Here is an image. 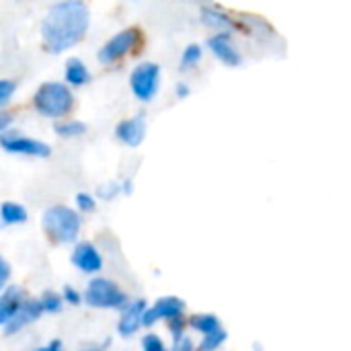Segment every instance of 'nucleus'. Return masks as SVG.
<instances>
[{"label": "nucleus", "instance_id": "20e7f679", "mask_svg": "<svg viewBox=\"0 0 351 351\" xmlns=\"http://www.w3.org/2000/svg\"><path fill=\"white\" fill-rule=\"evenodd\" d=\"M84 300L97 308H121V306H125L128 296L113 282H109L105 278H97L88 284V288L84 292Z\"/></svg>", "mask_w": 351, "mask_h": 351}, {"label": "nucleus", "instance_id": "f257e3e1", "mask_svg": "<svg viewBox=\"0 0 351 351\" xmlns=\"http://www.w3.org/2000/svg\"><path fill=\"white\" fill-rule=\"evenodd\" d=\"M88 27V6L80 0H66L51 4L43 23L41 37L51 53H60L76 45Z\"/></svg>", "mask_w": 351, "mask_h": 351}, {"label": "nucleus", "instance_id": "2f4dec72", "mask_svg": "<svg viewBox=\"0 0 351 351\" xmlns=\"http://www.w3.org/2000/svg\"><path fill=\"white\" fill-rule=\"evenodd\" d=\"M177 95H179L181 99H185V97L189 95V86H187V84H177Z\"/></svg>", "mask_w": 351, "mask_h": 351}, {"label": "nucleus", "instance_id": "b1692460", "mask_svg": "<svg viewBox=\"0 0 351 351\" xmlns=\"http://www.w3.org/2000/svg\"><path fill=\"white\" fill-rule=\"evenodd\" d=\"M14 88H16V84L12 80H0V107H4L10 101V95Z\"/></svg>", "mask_w": 351, "mask_h": 351}, {"label": "nucleus", "instance_id": "5701e85b", "mask_svg": "<svg viewBox=\"0 0 351 351\" xmlns=\"http://www.w3.org/2000/svg\"><path fill=\"white\" fill-rule=\"evenodd\" d=\"M142 348H144V351H167L165 343H162L160 337H156V335H146V337L142 339Z\"/></svg>", "mask_w": 351, "mask_h": 351}, {"label": "nucleus", "instance_id": "6ab92c4d", "mask_svg": "<svg viewBox=\"0 0 351 351\" xmlns=\"http://www.w3.org/2000/svg\"><path fill=\"white\" fill-rule=\"evenodd\" d=\"M56 132L60 134V136H66V138H72V136H80V134H84L86 132V123H82V121H66V123H58L56 125Z\"/></svg>", "mask_w": 351, "mask_h": 351}, {"label": "nucleus", "instance_id": "aec40b11", "mask_svg": "<svg viewBox=\"0 0 351 351\" xmlns=\"http://www.w3.org/2000/svg\"><path fill=\"white\" fill-rule=\"evenodd\" d=\"M199 58H202V47H199L197 43L187 45V49H185V51H183V56H181V68H183V70L191 68L193 64H197V62H199Z\"/></svg>", "mask_w": 351, "mask_h": 351}, {"label": "nucleus", "instance_id": "393cba45", "mask_svg": "<svg viewBox=\"0 0 351 351\" xmlns=\"http://www.w3.org/2000/svg\"><path fill=\"white\" fill-rule=\"evenodd\" d=\"M76 206H78V210L84 214V212H93L95 210V197L93 195H88V193H78L76 195Z\"/></svg>", "mask_w": 351, "mask_h": 351}, {"label": "nucleus", "instance_id": "6e6552de", "mask_svg": "<svg viewBox=\"0 0 351 351\" xmlns=\"http://www.w3.org/2000/svg\"><path fill=\"white\" fill-rule=\"evenodd\" d=\"M183 311H185V302H183V300H179V298H175V296L160 298L152 308L146 311V315H144V325L150 327V325H154L158 319L171 321V319H175V317H183Z\"/></svg>", "mask_w": 351, "mask_h": 351}, {"label": "nucleus", "instance_id": "4468645a", "mask_svg": "<svg viewBox=\"0 0 351 351\" xmlns=\"http://www.w3.org/2000/svg\"><path fill=\"white\" fill-rule=\"evenodd\" d=\"M23 290L21 288H6L0 296V323L2 327H6L12 317L16 315V311L23 306Z\"/></svg>", "mask_w": 351, "mask_h": 351}, {"label": "nucleus", "instance_id": "39448f33", "mask_svg": "<svg viewBox=\"0 0 351 351\" xmlns=\"http://www.w3.org/2000/svg\"><path fill=\"white\" fill-rule=\"evenodd\" d=\"M158 76H160V68L152 62H144V64L136 66V70L130 76L134 95L140 101H150L158 90Z\"/></svg>", "mask_w": 351, "mask_h": 351}, {"label": "nucleus", "instance_id": "7c9ffc66", "mask_svg": "<svg viewBox=\"0 0 351 351\" xmlns=\"http://www.w3.org/2000/svg\"><path fill=\"white\" fill-rule=\"evenodd\" d=\"M37 351H62V343L56 339V341H51L47 348H41V350H37Z\"/></svg>", "mask_w": 351, "mask_h": 351}, {"label": "nucleus", "instance_id": "412c9836", "mask_svg": "<svg viewBox=\"0 0 351 351\" xmlns=\"http://www.w3.org/2000/svg\"><path fill=\"white\" fill-rule=\"evenodd\" d=\"M224 341H226V331L222 329V331H218V333H214V335H208V337H204V341H202L199 350L214 351V350H218V348H220Z\"/></svg>", "mask_w": 351, "mask_h": 351}, {"label": "nucleus", "instance_id": "f3484780", "mask_svg": "<svg viewBox=\"0 0 351 351\" xmlns=\"http://www.w3.org/2000/svg\"><path fill=\"white\" fill-rule=\"evenodd\" d=\"M191 327L197 329V331H202L206 337L222 331V325H220V321L214 315H197V317H193L191 319Z\"/></svg>", "mask_w": 351, "mask_h": 351}, {"label": "nucleus", "instance_id": "f8f14e48", "mask_svg": "<svg viewBox=\"0 0 351 351\" xmlns=\"http://www.w3.org/2000/svg\"><path fill=\"white\" fill-rule=\"evenodd\" d=\"M72 263L82 269L84 274H95L103 267V259L99 255V251L90 245V243H80L74 253H72Z\"/></svg>", "mask_w": 351, "mask_h": 351}, {"label": "nucleus", "instance_id": "ddd939ff", "mask_svg": "<svg viewBox=\"0 0 351 351\" xmlns=\"http://www.w3.org/2000/svg\"><path fill=\"white\" fill-rule=\"evenodd\" d=\"M146 302L144 300H136V302H132L128 308H125V313L121 315V319H119V333L123 335V337H130L132 333H136L138 331V327L140 325H144V315H146Z\"/></svg>", "mask_w": 351, "mask_h": 351}, {"label": "nucleus", "instance_id": "0eeeda50", "mask_svg": "<svg viewBox=\"0 0 351 351\" xmlns=\"http://www.w3.org/2000/svg\"><path fill=\"white\" fill-rule=\"evenodd\" d=\"M138 41V29H123L119 33H115L105 45L103 49L99 51V60L109 64V62H115L119 60L121 56H125Z\"/></svg>", "mask_w": 351, "mask_h": 351}, {"label": "nucleus", "instance_id": "2eb2a0df", "mask_svg": "<svg viewBox=\"0 0 351 351\" xmlns=\"http://www.w3.org/2000/svg\"><path fill=\"white\" fill-rule=\"evenodd\" d=\"M88 78H90V74H88L86 66L82 64V60L70 58L66 62V80L70 84H84V82H88Z\"/></svg>", "mask_w": 351, "mask_h": 351}, {"label": "nucleus", "instance_id": "423d86ee", "mask_svg": "<svg viewBox=\"0 0 351 351\" xmlns=\"http://www.w3.org/2000/svg\"><path fill=\"white\" fill-rule=\"evenodd\" d=\"M0 144L6 152H16V154H31V156H49L51 150L45 142L25 138L19 134V130H6L0 136Z\"/></svg>", "mask_w": 351, "mask_h": 351}, {"label": "nucleus", "instance_id": "9b49d317", "mask_svg": "<svg viewBox=\"0 0 351 351\" xmlns=\"http://www.w3.org/2000/svg\"><path fill=\"white\" fill-rule=\"evenodd\" d=\"M208 45L212 47V51L228 66H239L241 64V53L239 49L234 47L232 39H230V33H216L214 37L208 39Z\"/></svg>", "mask_w": 351, "mask_h": 351}, {"label": "nucleus", "instance_id": "f03ea898", "mask_svg": "<svg viewBox=\"0 0 351 351\" xmlns=\"http://www.w3.org/2000/svg\"><path fill=\"white\" fill-rule=\"evenodd\" d=\"M45 232L58 243H72L80 232V216L66 206H51L43 214Z\"/></svg>", "mask_w": 351, "mask_h": 351}, {"label": "nucleus", "instance_id": "cd10ccee", "mask_svg": "<svg viewBox=\"0 0 351 351\" xmlns=\"http://www.w3.org/2000/svg\"><path fill=\"white\" fill-rule=\"evenodd\" d=\"M64 298H66L70 304H78V302L82 300V298H80V294H78L74 288H70V286H66V288H64Z\"/></svg>", "mask_w": 351, "mask_h": 351}, {"label": "nucleus", "instance_id": "7ed1b4c3", "mask_svg": "<svg viewBox=\"0 0 351 351\" xmlns=\"http://www.w3.org/2000/svg\"><path fill=\"white\" fill-rule=\"evenodd\" d=\"M72 107V93L62 82H45L35 93V109L45 117H62Z\"/></svg>", "mask_w": 351, "mask_h": 351}, {"label": "nucleus", "instance_id": "a211bd4d", "mask_svg": "<svg viewBox=\"0 0 351 351\" xmlns=\"http://www.w3.org/2000/svg\"><path fill=\"white\" fill-rule=\"evenodd\" d=\"M0 214H2L4 224H19V222L27 220V210L21 204H14V202H4Z\"/></svg>", "mask_w": 351, "mask_h": 351}, {"label": "nucleus", "instance_id": "c756f323", "mask_svg": "<svg viewBox=\"0 0 351 351\" xmlns=\"http://www.w3.org/2000/svg\"><path fill=\"white\" fill-rule=\"evenodd\" d=\"M8 121H10V115H8V113H2V117H0V132H2V134H4L6 128H8Z\"/></svg>", "mask_w": 351, "mask_h": 351}, {"label": "nucleus", "instance_id": "bb28decb", "mask_svg": "<svg viewBox=\"0 0 351 351\" xmlns=\"http://www.w3.org/2000/svg\"><path fill=\"white\" fill-rule=\"evenodd\" d=\"M8 276H10V267H8V263L2 259V261H0V288H2V290H6L4 286H6V282H8Z\"/></svg>", "mask_w": 351, "mask_h": 351}, {"label": "nucleus", "instance_id": "a878e982", "mask_svg": "<svg viewBox=\"0 0 351 351\" xmlns=\"http://www.w3.org/2000/svg\"><path fill=\"white\" fill-rule=\"evenodd\" d=\"M117 191H119V185H115V183H105V185H101L99 187V197H103V199H111V197H115L117 195Z\"/></svg>", "mask_w": 351, "mask_h": 351}, {"label": "nucleus", "instance_id": "dca6fc26", "mask_svg": "<svg viewBox=\"0 0 351 351\" xmlns=\"http://www.w3.org/2000/svg\"><path fill=\"white\" fill-rule=\"evenodd\" d=\"M202 19L208 27H214V29H226V27H232V19L228 14H224L222 10L218 8H212V6H204L202 8Z\"/></svg>", "mask_w": 351, "mask_h": 351}, {"label": "nucleus", "instance_id": "9d476101", "mask_svg": "<svg viewBox=\"0 0 351 351\" xmlns=\"http://www.w3.org/2000/svg\"><path fill=\"white\" fill-rule=\"evenodd\" d=\"M144 136H146V119H144V115H136V117L123 119L117 125V138L123 144L132 146V148L140 146Z\"/></svg>", "mask_w": 351, "mask_h": 351}, {"label": "nucleus", "instance_id": "4be33fe9", "mask_svg": "<svg viewBox=\"0 0 351 351\" xmlns=\"http://www.w3.org/2000/svg\"><path fill=\"white\" fill-rule=\"evenodd\" d=\"M41 304H43V311L45 313H60L62 308V298L53 292H45L43 298H41Z\"/></svg>", "mask_w": 351, "mask_h": 351}, {"label": "nucleus", "instance_id": "c85d7f7f", "mask_svg": "<svg viewBox=\"0 0 351 351\" xmlns=\"http://www.w3.org/2000/svg\"><path fill=\"white\" fill-rule=\"evenodd\" d=\"M175 351H193V343H191V339L189 337H183L181 341H177V348Z\"/></svg>", "mask_w": 351, "mask_h": 351}, {"label": "nucleus", "instance_id": "1a4fd4ad", "mask_svg": "<svg viewBox=\"0 0 351 351\" xmlns=\"http://www.w3.org/2000/svg\"><path fill=\"white\" fill-rule=\"evenodd\" d=\"M41 313H45L41 300H25L23 306H21V308L16 311V315L12 317V321L4 327V333H6V335H12V333L21 331L25 325L37 321V319L41 317Z\"/></svg>", "mask_w": 351, "mask_h": 351}]
</instances>
